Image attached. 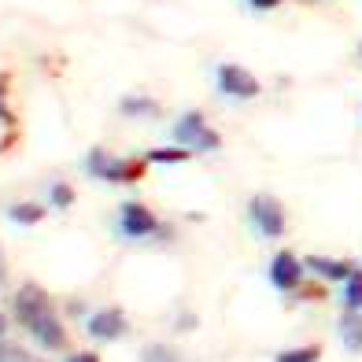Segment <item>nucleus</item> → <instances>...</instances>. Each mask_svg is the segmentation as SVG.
I'll return each instance as SVG.
<instances>
[{"mask_svg":"<svg viewBox=\"0 0 362 362\" xmlns=\"http://www.w3.org/2000/svg\"><path fill=\"white\" fill-rule=\"evenodd\" d=\"M11 315L30 333V340H34L41 351H59L63 344H67V329H63V322L56 315V303H52V296H48L41 285L26 281L19 292H15Z\"/></svg>","mask_w":362,"mask_h":362,"instance_id":"f257e3e1","label":"nucleus"},{"mask_svg":"<svg viewBox=\"0 0 362 362\" xmlns=\"http://www.w3.org/2000/svg\"><path fill=\"white\" fill-rule=\"evenodd\" d=\"M170 137H174V144L189 148L192 156H196V152H218V148H222V137L207 126L204 111H196V107H189V111L177 115L174 126H170Z\"/></svg>","mask_w":362,"mask_h":362,"instance_id":"f03ea898","label":"nucleus"},{"mask_svg":"<svg viewBox=\"0 0 362 362\" xmlns=\"http://www.w3.org/2000/svg\"><path fill=\"white\" fill-rule=\"evenodd\" d=\"M81 170L96 181H107V185H126V181H137L144 174L141 163H129V159H115L107 148H89L86 159H81Z\"/></svg>","mask_w":362,"mask_h":362,"instance_id":"7ed1b4c3","label":"nucleus"},{"mask_svg":"<svg viewBox=\"0 0 362 362\" xmlns=\"http://www.w3.org/2000/svg\"><path fill=\"white\" fill-rule=\"evenodd\" d=\"M248 222L255 229V237H267V240L285 237V229H288L285 207L270 192H259V196H252V200H248Z\"/></svg>","mask_w":362,"mask_h":362,"instance_id":"20e7f679","label":"nucleus"},{"mask_svg":"<svg viewBox=\"0 0 362 362\" xmlns=\"http://www.w3.org/2000/svg\"><path fill=\"white\" fill-rule=\"evenodd\" d=\"M115 233L126 237V240H152V237L163 233V222L141 200H122L119 218H115Z\"/></svg>","mask_w":362,"mask_h":362,"instance_id":"39448f33","label":"nucleus"},{"mask_svg":"<svg viewBox=\"0 0 362 362\" xmlns=\"http://www.w3.org/2000/svg\"><path fill=\"white\" fill-rule=\"evenodd\" d=\"M215 89L226 96V100H255V96L262 93V81L248 71V67H240V63H218L215 67Z\"/></svg>","mask_w":362,"mask_h":362,"instance_id":"423d86ee","label":"nucleus"},{"mask_svg":"<svg viewBox=\"0 0 362 362\" xmlns=\"http://www.w3.org/2000/svg\"><path fill=\"white\" fill-rule=\"evenodd\" d=\"M303 262L296 259V252H277L270 259V267H267V281L277 288V292H292V288H300L303 285Z\"/></svg>","mask_w":362,"mask_h":362,"instance_id":"0eeeda50","label":"nucleus"},{"mask_svg":"<svg viewBox=\"0 0 362 362\" xmlns=\"http://www.w3.org/2000/svg\"><path fill=\"white\" fill-rule=\"evenodd\" d=\"M86 333H89L93 340L107 344V340L126 337V333H129V322H126V315H122V307H100V310H93V315H89Z\"/></svg>","mask_w":362,"mask_h":362,"instance_id":"6e6552de","label":"nucleus"},{"mask_svg":"<svg viewBox=\"0 0 362 362\" xmlns=\"http://www.w3.org/2000/svg\"><path fill=\"white\" fill-rule=\"evenodd\" d=\"M303 267L315 274V277H322V281H329V285H344L351 277V270H355V262H348V259H322V255H307L303 259Z\"/></svg>","mask_w":362,"mask_h":362,"instance_id":"1a4fd4ad","label":"nucleus"},{"mask_svg":"<svg viewBox=\"0 0 362 362\" xmlns=\"http://www.w3.org/2000/svg\"><path fill=\"white\" fill-rule=\"evenodd\" d=\"M337 333H340L344 351L358 355L362 351V310H344L340 322H337Z\"/></svg>","mask_w":362,"mask_h":362,"instance_id":"9d476101","label":"nucleus"},{"mask_svg":"<svg viewBox=\"0 0 362 362\" xmlns=\"http://www.w3.org/2000/svg\"><path fill=\"white\" fill-rule=\"evenodd\" d=\"M192 159V152L189 148H181V144H174V148H152V152L144 156V163H152V167H181V163H189Z\"/></svg>","mask_w":362,"mask_h":362,"instance_id":"9b49d317","label":"nucleus"},{"mask_svg":"<svg viewBox=\"0 0 362 362\" xmlns=\"http://www.w3.org/2000/svg\"><path fill=\"white\" fill-rule=\"evenodd\" d=\"M41 218H45V204H37V200H23V204L8 207V222H15V226H37Z\"/></svg>","mask_w":362,"mask_h":362,"instance_id":"f8f14e48","label":"nucleus"},{"mask_svg":"<svg viewBox=\"0 0 362 362\" xmlns=\"http://www.w3.org/2000/svg\"><path fill=\"white\" fill-rule=\"evenodd\" d=\"M119 111L126 115V119H152V115H159V104L152 100V96H122Z\"/></svg>","mask_w":362,"mask_h":362,"instance_id":"ddd939ff","label":"nucleus"},{"mask_svg":"<svg viewBox=\"0 0 362 362\" xmlns=\"http://www.w3.org/2000/svg\"><path fill=\"white\" fill-rule=\"evenodd\" d=\"M340 300H344V310H362V267H355L351 277L340 285Z\"/></svg>","mask_w":362,"mask_h":362,"instance_id":"4468645a","label":"nucleus"},{"mask_svg":"<svg viewBox=\"0 0 362 362\" xmlns=\"http://www.w3.org/2000/svg\"><path fill=\"white\" fill-rule=\"evenodd\" d=\"M322 358V348H315V344H303V348H285L277 351L274 362H318Z\"/></svg>","mask_w":362,"mask_h":362,"instance_id":"2eb2a0df","label":"nucleus"},{"mask_svg":"<svg viewBox=\"0 0 362 362\" xmlns=\"http://www.w3.org/2000/svg\"><path fill=\"white\" fill-rule=\"evenodd\" d=\"M71 204H74V189L67 185V181H52V185H48V207L67 211Z\"/></svg>","mask_w":362,"mask_h":362,"instance_id":"dca6fc26","label":"nucleus"},{"mask_svg":"<svg viewBox=\"0 0 362 362\" xmlns=\"http://www.w3.org/2000/svg\"><path fill=\"white\" fill-rule=\"evenodd\" d=\"M141 362H181V355L170 348V344H148L141 351Z\"/></svg>","mask_w":362,"mask_h":362,"instance_id":"f3484780","label":"nucleus"},{"mask_svg":"<svg viewBox=\"0 0 362 362\" xmlns=\"http://www.w3.org/2000/svg\"><path fill=\"white\" fill-rule=\"evenodd\" d=\"M0 362H34V358H30V351H23L19 344H8L0 337Z\"/></svg>","mask_w":362,"mask_h":362,"instance_id":"a211bd4d","label":"nucleus"},{"mask_svg":"<svg viewBox=\"0 0 362 362\" xmlns=\"http://www.w3.org/2000/svg\"><path fill=\"white\" fill-rule=\"evenodd\" d=\"M63 362H100V355H96V351H74V355H67Z\"/></svg>","mask_w":362,"mask_h":362,"instance_id":"6ab92c4d","label":"nucleus"},{"mask_svg":"<svg viewBox=\"0 0 362 362\" xmlns=\"http://www.w3.org/2000/svg\"><path fill=\"white\" fill-rule=\"evenodd\" d=\"M277 4H281V0H248V8H252V11H274Z\"/></svg>","mask_w":362,"mask_h":362,"instance_id":"aec40b11","label":"nucleus"},{"mask_svg":"<svg viewBox=\"0 0 362 362\" xmlns=\"http://www.w3.org/2000/svg\"><path fill=\"white\" fill-rule=\"evenodd\" d=\"M8 281V262H4V248H0V288H4Z\"/></svg>","mask_w":362,"mask_h":362,"instance_id":"412c9836","label":"nucleus"},{"mask_svg":"<svg viewBox=\"0 0 362 362\" xmlns=\"http://www.w3.org/2000/svg\"><path fill=\"white\" fill-rule=\"evenodd\" d=\"M4 333H8V318H4V315H0V337H4Z\"/></svg>","mask_w":362,"mask_h":362,"instance_id":"4be33fe9","label":"nucleus"},{"mask_svg":"<svg viewBox=\"0 0 362 362\" xmlns=\"http://www.w3.org/2000/svg\"><path fill=\"white\" fill-rule=\"evenodd\" d=\"M355 59L362 63V41H358V48H355Z\"/></svg>","mask_w":362,"mask_h":362,"instance_id":"5701e85b","label":"nucleus"}]
</instances>
